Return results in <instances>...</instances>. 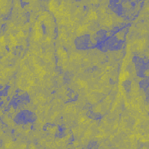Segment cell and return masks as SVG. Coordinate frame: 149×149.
Wrapping results in <instances>:
<instances>
[{
	"label": "cell",
	"instance_id": "cell-4",
	"mask_svg": "<svg viewBox=\"0 0 149 149\" xmlns=\"http://www.w3.org/2000/svg\"><path fill=\"white\" fill-rule=\"evenodd\" d=\"M122 86L123 87V88H125V90L129 92L130 91L131 89V82L129 80H125L122 83Z\"/></svg>",
	"mask_w": 149,
	"mask_h": 149
},
{
	"label": "cell",
	"instance_id": "cell-3",
	"mask_svg": "<svg viewBox=\"0 0 149 149\" xmlns=\"http://www.w3.org/2000/svg\"><path fill=\"white\" fill-rule=\"evenodd\" d=\"M74 44L78 49H86L93 47L91 37L89 34H84L77 37L74 40Z\"/></svg>",
	"mask_w": 149,
	"mask_h": 149
},
{
	"label": "cell",
	"instance_id": "cell-6",
	"mask_svg": "<svg viewBox=\"0 0 149 149\" xmlns=\"http://www.w3.org/2000/svg\"><path fill=\"white\" fill-rule=\"evenodd\" d=\"M148 79L147 78L146 79H144V80H142V81H140V86L141 87H142V88H146V87H148Z\"/></svg>",
	"mask_w": 149,
	"mask_h": 149
},
{
	"label": "cell",
	"instance_id": "cell-2",
	"mask_svg": "<svg viewBox=\"0 0 149 149\" xmlns=\"http://www.w3.org/2000/svg\"><path fill=\"white\" fill-rule=\"evenodd\" d=\"M107 50L117 51L122 48L123 40L119 39L116 36L107 37L104 41Z\"/></svg>",
	"mask_w": 149,
	"mask_h": 149
},
{
	"label": "cell",
	"instance_id": "cell-5",
	"mask_svg": "<svg viewBox=\"0 0 149 149\" xmlns=\"http://www.w3.org/2000/svg\"><path fill=\"white\" fill-rule=\"evenodd\" d=\"M89 117H90V118H92V119H97L101 118V115H100V113H98V112H90Z\"/></svg>",
	"mask_w": 149,
	"mask_h": 149
},
{
	"label": "cell",
	"instance_id": "cell-1",
	"mask_svg": "<svg viewBox=\"0 0 149 149\" xmlns=\"http://www.w3.org/2000/svg\"><path fill=\"white\" fill-rule=\"evenodd\" d=\"M36 116L32 112L24 110L17 113L15 118L14 121L17 124H26L33 122L35 120Z\"/></svg>",
	"mask_w": 149,
	"mask_h": 149
}]
</instances>
